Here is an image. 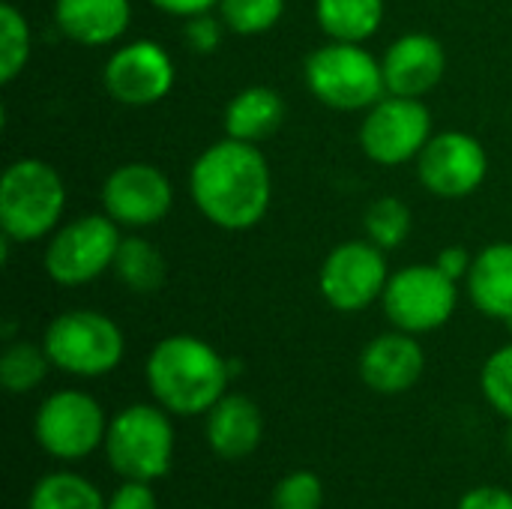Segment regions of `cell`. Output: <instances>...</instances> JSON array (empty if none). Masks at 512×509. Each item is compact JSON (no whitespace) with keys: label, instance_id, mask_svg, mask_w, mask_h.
<instances>
[{"label":"cell","instance_id":"6","mask_svg":"<svg viewBox=\"0 0 512 509\" xmlns=\"http://www.w3.org/2000/svg\"><path fill=\"white\" fill-rule=\"evenodd\" d=\"M312 96L333 111H369L387 96L381 60L363 42H336L315 48L303 66Z\"/></svg>","mask_w":512,"mask_h":509},{"label":"cell","instance_id":"32","mask_svg":"<svg viewBox=\"0 0 512 509\" xmlns=\"http://www.w3.org/2000/svg\"><path fill=\"white\" fill-rule=\"evenodd\" d=\"M456 509H512V492L504 486H477L459 498Z\"/></svg>","mask_w":512,"mask_h":509},{"label":"cell","instance_id":"4","mask_svg":"<svg viewBox=\"0 0 512 509\" xmlns=\"http://www.w3.org/2000/svg\"><path fill=\"white\" fill-rule=\"evenodd\" d=\"M66 210V186L54 165L15 159L0 177V231L12 243L48 237Z\"/></svg>","mask_w":512,"mask_h":509},{"label":"cell","instance_id":"11","mask_svg":"<svg viewBox=\"0 0 512 509\" xmlns=\"http://www.w3.org/2000/svg\"><path fill=\"white\" fill-rule=\"evenodd\" d=\"M387 282H390L387 252L378 249L372 240L339 243L318 270L321 297L327 300V306L345 315L363 312L375 300H381Z\"/></svg>","mask_w":512,"mask_h":509},{"label":"cell","instance_id":"15","mask_svg":"<svg viewBox=\"0 0 512 509\" xmlns=\"http://www.w3.org/2000/svg\"><path fill=\"white\" fill-rule=\"evenodd\" d=\"M381 69L387 93L423 99L441 84L447 72V51L432 33H405L384 51Z\"/></svg>","mask_w":512,"mask_h":509},{"label":"cell","instance_id":"16","mask_svg":"<svg viewBox=\"0 0 512 509\" xmlns=\"http://www.w3.org/2000/svg\"><path fill=\"white\" fill-rule=\"evenodd\" d=\"M360 378L372 393L399 396L417 387L426 372V354L417 336L405 330L381 333L360 351Z\"/></svg>","mask_w":512,"mask_h":509},{"label":"cell","instance_id":"9","mask_svg":"<svg viewBox=\"0 0 512 509\" xmlns=\"http://www.w3.org/2000/svg\"><path fill=\"white\" fill-rule=\"evenodd\" d=\"M384 315L411 336L441 330L459 306V288L435 264H411L390 276L384 288Z\"/></svg>","mask_w":512,"mask_h":509},{"label":"cell","instance_id":"21","mask_svg":"<svg viewBox=\"0 0 512 509\" xmlns=\"http://www.w3.org/2000/svg\"><path fill=\"white\" fill-rule=\"evenodd\" d=\"M315 18L336 42H366L384 21V0H315Z\"/></svg>","mask_w":512,"mask_h":509},{"label":"cell","instance_id":"29","mask_svg":"<svg viewBox=\"0 0 512 509\" xmlns=\"http://www.w3.org/2000/svg\"><path fill=\"white\" fill-rule=\"evenodd\" d=\"M324 483L312 471H291L273 489V509H321Z\"/></svg>","mask_w":512,"mask_h":509},{"label":"cell","instance_id":"10","mask_svg":"<svg viewBox=\"0 0 512 509\" xmlns=\"http://www.w3.org/2000/svg\"><path fill=\"white\" fill-rule=\"evenodd\" d=\"M432 138V111L423 99H378L360 123V147L375 165H405L423 153Z\"/></svg>","mask_w":512,"mask_h":509},{"label":"cell","instance_id":"30","mask_svg":"<svg viewBox=\"0 0 512 509\" xmlns=\"http://www.w3.org/2000/svg\"><path fill=\"white\" fill-rule=\"evenodd\" d=\"M222 30H225L222 18H213L210 12H204V15L186 18L183 39H186V45H189L192 51H198V54H210V51H216V48H219V42H222Z\"/></svg>","mask_w":512,"mask_h":509},{"label":"cell","instance_id":"22","mask_svg":"<svg viewBox=\"0 0 512 509\" xmlns=\"http://www.w3.org/2000/svg\"><path fill=\"white\" fill-rule=\"evenodd\" d=\"M111 273L132 294H156L168 279V264L150 240L123 237Z\"/></svg>","mask_w":512,"mask_h":509},{"label":"cell","instance_id":"7","mask_svg":"<svg viewBox=\"0 0 512 509\" xmlns=\"http://www.w3.org/2000/svg\"><path fill=\"white\" fill-rule=\"evenodd\" d=\"M105 408L84 390H54L33 417V438L39 450L57 462H81L102 450L108 432Z\"/></svg>","mask_w":512,"mask_h":509},{"label":"cell","instance_id":"25","mask_svg":"<svg viewBox=\"0 0 512 509\" xmlns=\"http://www.w3.org/2000/svg\"><path fill=\"white\" fill-rule=\"evenodd\" d=\"M414 216L411 207L396 198V195H381L369 204L366 216H363V228H366V240H372L378 249L393 252L399 249L408 234H411Z\"/></svg>","mask_w":512,"mask_h":509},{"label":"cell","instance_id":"12","mask_svg":"<svg viewBox=\"0 0 512 509\" xmlns=\"http://www.w3.org/2000/svg\"><path fill=\"white\" fill-rule=\"evenodd\" d=\"M489 174V153L471 132H438L417 156V177L441 201L474 195Z\"/></svg>","mask_w":512,"mask_h":509},{"label":"cell","instance_id":"26","mask_svg":"<svg viewBox=\"0 0 512 509\" xmlns=\"http://www.w3.org/2000/svg\"><path fill=\"white\" fill-rule=\"evenodd\" d=\"M30 60V21L15 3H0V81L12 84Z\"/></svg>","mask_w":512,"mask_h":509},{"label":"cell","instance_id":"13","mask_svg":"<svg viewBox=\"0 0 512 509\" xmlns=\"http://www.w3.org/2000/svg\"><path fill=\"white\" fill-rule=\"evenodd\" d=\"M177 69L171 54L153 39H135L120 45L102 69L108 96L129 108H150L162 102L174 87Z\"/></svg>","mask_w":512,"mask_h":509},{"label":"cell","instance_id":"3","mask_svg":"<svg viewBox=\"0 0 512 509\" xmlns=\"http://www.w3.org/2000/svg\"><path fill=\"white\" fill-rule=\"evenodd\" d=\"M177 435L171 414L162 405L135 402L108 420L105 432V462L120 480L156 483L174 465Z\"/></svg>","mask_w":512,"mask_h":509},{"label":"cell","instance_id":"28","mask_svg":"<svg viewBox=\"0 0 512 509\" xmlns=\"http://www.w3.org/2000/svg\"><path fill=\"white\" fill-rule=\"evenodd\" d=\"M480 390L486 402L512 423V342L489 354L480 372Z\"/></svg>","mask_w":512,"mask_h":509},{"label":"cell","instance_id":"18","mask_svg":"<svg viewBox=\"0 0 512 509\" xmlns=\"http://www.w3.org/2000/svg\"><path fill=\"white\" fill-rule=\"evenodd\" d=\"M129 21V0H54L57 30L84 48H102L117 42L129 30Z\"/></svg>","mask_w":512,"mask_h":509},{"label":"cell","instance_id":"31","mask_svg":"<svg viewBox=\"0 0 512 509\" xmlns=\"http://www.w3.org/2000/svg\"><path fill=\"white\" fill-rule=\"evenodd\" d=\"M105 509H159L153 483H141V480H123L111 495Z\"/></svg>","mask_w":512,"mask_h":509},{"label":"cell","instance_id":"5","mask_svg":"<svg viewBox=\"0 0 512 509\" xmlns=\"http://www.w3.org/2000/svg\"><path fill=\"white\" fill-rule=\"evenodd\" d=\"M42 348L54 369L90 381L111 375L123 363L126 336L105 312L69 309L45 327Z\"/></svg>","mask_w":512,"mask_h":509},{"label":"cell","instance_id":"2","mask_svg":"<svg viewBox=\"0 0 512 509\" xmlns=\"http://www.w3.org/2000/svg\"><path fill=\"white\" fill-rule=\"evenodd\" d=\"M144 378L156 405L171 417L207 414L231 384V360H225L210 342L177 333L153 345Z\"/></svg>","mask_w":512,"mask_h":509},{"label":"cell","instance_id":"8","mask_svg":"<svg viewBox=\"0 0 512 509\" xmlns=\"http://www.w3.org/2000/svg\"><path fill=\"white\" fill-rule=\"evenodd\" d=\"M120 240V225L108 213H84L51 234L42 255L45 273L63 288L87 285L114 267Z\"/></svg>","mask_w":512,"mask_h":509},{"label":"cell","instance_id":"23","mask_svg":"<svg viewBox=\"0 0 512 509\" xmlns=\"http://www.w3.org/2000/svg\"><path fill=\"white\" fill-rule=\"evenodd\" d=\"M108 498L99 486L75 471H51L30 489L27 509H105Z\"/></svg>","mask_w":512,"mask_h":509},{"label":"cell","instance_id":"17","mask_svg":"<svg viewBox=\"0 0 512 509\" xmlns=\"http://www.w3.org/2000/svg\"><path fill=\"white\" fill-rule=\"evenodd\" d=\"M204 438L219 459H246L264 441V414L246 393H225L204 414Z\"/></svg>","mask_w":512,"mask_h":509},{"label":"cell","instance_id":"20","mask_svg":"<svg viewBox=\"0 0 512 509\" xmlns=\"http://www.w3.org/2000/svg\"><path fill=\"white\" fill-rule=\"evenodd\" d=\"M285 123V99L279 90L255 84L231 96L225 105V135L249 144H261Z\"/></svg>","mask_w":512,"mask_h":509},{"label":"cell","instance_id":"14","mask_svg":"<svg viewBox=\"0 0 512 509\" xmlns=\"http://www.w3.org/2000/svg\"><path fill=\"white\" fill-rule=\"evenodd\" d=\"M174 186L162 168L150 162L117 165L102 183V210L120 228H153L168 219Z\"/></svg>","mask_w":512,"mask_h":509},{"label":"cell","instance_id":"1","mask_svg":"<svg viewBox=\"0 0 512 509\" xmlns=\"http://www.w3.org/2000/svg\"><path fill=\"white\" fill-rule=\"evenodd\" d=\"M198 213L222 231H249L264 222L273 201L270 162L258 144L222 138L198 153L189 171Z\"/></svg>","mask_w":512,"mask_h":509},{"label":"cell","instance_id":"19","mask_svg":"<svg viewBox=\"0 0 512 509\" xmlns=\"http://www.w3.org/2000/svg\"><path fill=\"white\" fill-rule=\"evenodd\" d=\"M471 303L492 321L512 318V243H489L474 255L468 273Z\"/></svg>","mask_w":512,"mask_h":509},{"label":"cell","instance_id":"27","mask_svg":"<svg viewBox=\"0 0 512 509\" xmlns=\"http://www.w3.org/2000/svg\"><path fill=\"white\" fill-rule=\"evenodd\" d=\"M219 18L225 30L237 36H261L285 15V0H219Z\"/></svg>","mask_w":512,"mask_h":509},{"label":"cell","instance_id":"24","mask_svg":"<svg viewBox=\"0 0 512 509\" xmlns=\"http://www.w3.org/2000/svg\"><path fill=\"white\" fill-rule=\"evenodd\" d=\"M48 369H51V360H48L45 348L24 342V339L6 342V348L0 354V384L15 396L33 393L45 381Z\"/></svg>","mask_w":512,"mask_h":509},{"label":"cell","instance_id":"34","mask_svg":"<svg viewBox=\"0 0 512 509\" xmlns=\"http://www.w3.org/2000/svg\"><path fill=\"white\" fill-rule=\"evenodd\" d=\"M159 12H168L174 18H195L204 12H213L219 0H150Z\"/></svg>","mask_w":512,"mask_h":509},{"label":"cell","instance_id":"33","mask_svg":"<svg viewBox=\"0 0 512 509\" xmlns=\"http://www.w3.org/2000/svg\"><path fill=\"white\" fill-rule=\"evenodd\" d=\"M471 264H474V258L468 255V249H465V246H447V249H441V252H438V258H435V267H438L444 276H450L453 282L468 279Z\"/></svg>","mask_w":512,"mask_h":509}]
</instances>
